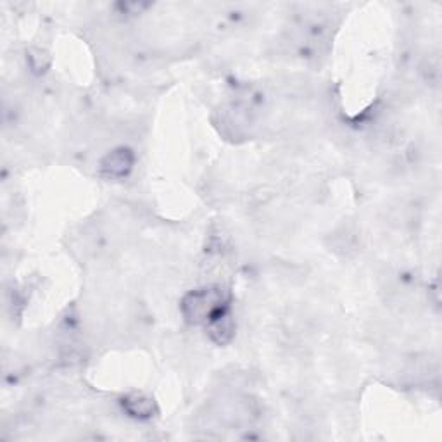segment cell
I'll list each match as a JSON object with an SVG mask.
<instances>
[{
    "label": "cell",
    "instance_id": "6da1fadb",
    "mask_svg": "<svg viewBox=\"0 0 442 442\" xmlns=\"http://www.w3.org/2000/svg\"><path fill=\"white\" fill-rule=\"evenodd\" d=\"M229 297L223 288H202L183 299V315L190 323H214L227 315Z\"/></svg>",
    "mask_w": 442,
    "mask_h": 442
},
{
    "label": "cell",
    "instance_id": "7a4b0ae2",
    "mask_svg": "<svg viewBox=\"0 0 442 442\" xmlns=\"http://www.w3.org/2000/svg\"><path fill=\"white\" fill-rule=\"evenodd\" d=\"M130 152L125 151V149H120V151H114L105 158V161L102 162V169H104L107 175L113 176H123L128 169L131 168V159Z\"/></svg>",
    "mask_w": 442,
    "mask_h": 442
},
{
    "label": "cell",
    "instance_id": "3957f363",
    "mask_svg": "<svg viewBox=\"0 0 442 442\" xmlns=\"http://www.w3.org/2000/svg\"><path fill=\"white\" fill-rule=\"evenodd\" d=\"M125 408L131 417L137 418H149L154 410V403L151 397H145L144 394H134V396L127 397L125 401Z\"/></svg>",
    "mask_w": 442,
    "mask_h": 442
}]
</instances>
